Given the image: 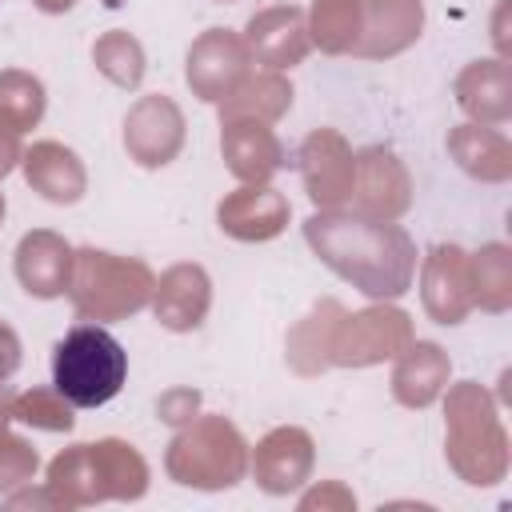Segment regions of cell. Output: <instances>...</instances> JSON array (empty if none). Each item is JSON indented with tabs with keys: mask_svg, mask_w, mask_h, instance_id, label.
Segmentation results:
<instances>
[{
	"mask_svg": "<svg viewBox=\"0 0 512 512\" xmlns=\"http://www.w3.org/2000/svg\"><path fill=\"white\" fill-rule=\"evenodd\" d=\"M128 376L124 344L96 324H76L52 352V384L72 408L108 404Z\"/></svg>",
	"mask_w": 512,
	"mask_h": 512,
	"instance_id": "1",
	"label": "cell"
}]
</instances>
